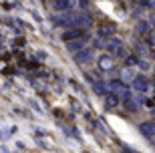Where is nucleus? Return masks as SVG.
<instances>
[{
	"label": "nucleus",
	"instance_id": "2",
	"mask_svg": "<svg viewBox=\"0 0 155 153\" xmlns=\"http://www.w3.org/2000/svg\"><path fill=\"white\" fill-rule=\"evenodd\" d=\"M91 58H93V52L91 51H83V52H79V55H77V61L83 62V65H85V62H89Z\"/></svg>",
	"mask_w": 155,
	"mask_h": 153
},
{
	"label": "nucleus",
	"instance_id": "3",
	"mask_svg": "<svg viewBox=\"0 0 155 153\" xmlns=\"http://www.w3.org/2000/svg\"><path fill=\"white\" fill-rule=\"evenodd\" d=\"M141 131H143L147 137H153L155 135V125L153 123H143L141 125Z\"/></svg>",
	"mask_w": 155,
	"mask_h": 153
},
{
	"label": "nucleus",
	"instance_id": "1",
	"mask_svg": "<svg viewBox=\"0 0 155 153\" xmlns=\"http://www.w3.org/2000/svg\"><path fill=\"white\" fill-rule=\"evenodd\" d=\"M99 67L103 68V71L113 68V61H111V57H101V58H99Z\"/></svg>",
	"mask_w": 155,
	"mask_h": 153
},
{
	"label": "nucleus",
	"instance_id": "7",
	"mask_svg": "<svg viewBox=\"0 0 155 153\" xmlns=\"http://www.w3.org/2000/svg\"><path fill=\"white\" fill-rule=\"evenodd\" d=\"M69 2H71V0H54L57 8H61V10H63V8H67V6H69Z\"/></svg>",
	"mask_w": 155,
	"mask_h": 153
},
{
	"label": "nucleus",
	"instance_id": "9",
	"mask_svg": "<svg viewBox=\"0 0 155 153\" xmlns=\"http://www.w3.org/2000/svg\"><path fill=\"white\" fill-rule=\"evenodd\" d=\"M117 103H119L117 97H109V99H107V105H117Z\"/></svg>",
	"mask_w": 155,
	"mask_h": 153
},
{
	"label": "nucleus",
	"instance_id": "4",
	"mask_svg": "<svg viewBox=\"0 0 155 153\" xmlns=\"http://www.w3.org/2000/svg\"><path fill=\"white\" fill-rule=\"evenodd\" d=\"M133 85H135L137 91H145V89H147V79H145V77H137Z\"/></svg>",
	"mask_w": 155,
	"mask_h": 153
},
{
	"label": "nucleus",
	"instance_id": "10",
	"mask_svg": "<svg viewBox=\"0 0 155 153\" xmlns=\"http://www.w3.org/2000/svg\"><path fill=\"white\" fill-rule=\"evenodd\" d=\"M151 45H155V32L151 34Z\"/></svg>",
	"mask_w": 155,
	"mask_h": 153
},
{
	"label": "nucleus",
	"instance_id": "11",
	"mask_svg": "<svg viewBox=\"0 0 155 153\" xmlns=\"http://www.w3.org/2000/svg\"><path fill=\"white\" fill-rule=\"evenodd\" d=\"M153 24H155V14H153Z\"/></svg>",
	"mask_w": 155,
	"mask_h": 153
},
{
	"label": "nucleus",
	"instance_id": "5",
	"mask_svg": "<svg viewBox=\"0 0 155 153\" xmlns=\"http://www.w3.org/2000/svg\"><path fill=\"white\" fill-rule=\"evenodd\" d=\"M81 34H83V32H81V28H75V30H69V32H64V34H63V38H64V40H71V38H75V36H81Z\"/></svg>",
	"mask_w": 155,
	"mask_h": 153
},
{
	"label": "nucleus",
	"instance_id": "8",
	"mask_svg": "<svg viewBox=\"0 0 155 153\" xmlns=\"http://www.w3.org/2000/svg\"><path fill=\"white\" fill-rule=\"evenodd\" d=\"M79 46H83V42H79V40H77V42H71L69 48H71V51H75V48H79Z\"/></svg>",
	"mask_w": 155,
	"mask_h": 153
},
{
	"label": "nucleus",
	"instance_id": "6",
	"mask_svg": "<svg viewBox=\"0 0 155 153\" xmlns=\"http://www.w3.org/2000/svg\"><path fill=\"white\" fill-rule=\"evenodd\" d=\"M109 51L111 52H119L121 51V40H111V42H109Z\"/></svg>",
	"mask_w": 155,
	"mask_h": 153
}]
</instances>
